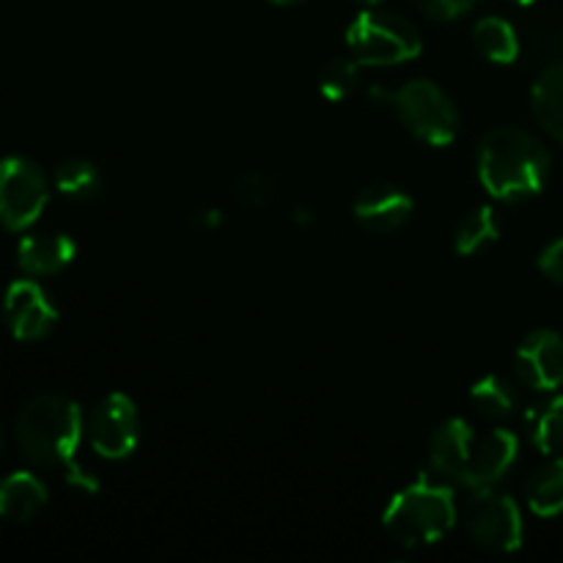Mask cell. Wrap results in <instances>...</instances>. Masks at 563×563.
Masks as SVG:
<instances>
[{"label":"cell","instance_id":"6da1fadb","mask_svg":"<svg viewBox=\"0 0 563 563\" xmlns=\"http://www.w3.org/2000/svg\"><path fill=\"white\" fill-rule=\"evenodd\" d=\"M550 176V154L539 137L520 126H495L478 146V179L506 203L537 196Z\"/></svg>","mask_w":563,"mask_h":563},{"label":"cell","instance_id":"7a4b0ae2","mask_svg":"<svg viewBox=\"0 0 563 563\" xmlns=\"http://www.w3.org/2000/svg\"><path fill=\"white\" fill-rule=\"evenodd\" d=\"M16 449L36 467L75 465L82 440V412L77 401L60 394L33 396L14 423Z\"/></svg>","mask_w":563,"mask_h":563},{"label":"cell","instance_id":"3957f363","mask_svg":"<svg viewBox=\"0 0 563 563\" xmlns=\"http://www.w3.org/2000/svg\"><path fill=\"white\" fill-rule=\"evenodd\" d=\"M454 489L421 476L416 484L394 495L383 515V528L401 548L434 544L454 528Z\"/></svg>","mask_w":563,"mask_h":563},{"label":"cell","instance_id":"277c9868","mask_svg":"<svg viewBox=\"0 0 563 563\" xmlns=\"http://www.w3.org/2000/svg\"><path fill=\"white\" fill-rule=\"evenodd\" d=\"M346 44L357 64L366 66H396L418 58L421 53V33L405 16L394 11L368 9L352 20L346 27Z\"/></svg>","mask_w":563,"mask_h":563},{"label":"cell","instance_id":"5b68a950","mask_svg":"<svg viewBox=\"0 0 563 563\" xmlns=\"http://www.w3.org/2000/svg\"><path fill=\"white\" fill-rule=\"evenodd\" d=\"M401 124L429 146H449L460 132V113L449 93L432 80H412L394 93Z\"/></svg>","mask_w":563,"mask_h":563},{"label":"cell","instance_id":"8992f818","mask_svg":"<svg viewBox=\"0 0 563 563\" xmlns=\"http://www.w3.org/2000/svg\"><path fill=\"white\" fill-rule=\"evenodd\" d=\"M47 198V176L33 159H0V225L5 231L31 229L42 218Z\"/></svg>","mask_w":563,"mask_h":563},{"label":"cell","instance_id":"52a82bcc","mask_svg":"<svg viewBox=\"0 0 563 563\" xmlns=\"http://www.w3.org/2000/svg\"><path fill=\"white\" fill-rule=\"evenodd\" d=\"M465 528L473 542L489 553H517L522 544L520 506L495 489L473 495L465 511Z\"/></svg>","mask_w":563,"mask_h":563},{"label":"cell","instance_id":"ba28073f","mask_svg":"<svg viewBox=\"0 0 563 563\" xmlns=\"http://www.w3.org/2000/svg\"><path fill=\"white\" fill-rule=\"evenodd\" d=\"M88 443L104 460H126L141 438V418L130 396L110 394L88 416Z\"/></svg>","mask_w":563,"mask_h":563},{"label":"cell","instance_id":"9c48e42d","mask_svg":"<svg viewBox=\"0 0 563 563\" xmlns=\"http://www.w3.org/2000/svg\"><path fill=\"white\" fill-rule=\"evenodd\" d=\"M3 322L16 341H42L58 324V308L53 306L47 291L27 275L5 289Z\"/></svg>","mask_w":563,"mask_h":563},{"label":"cell","instance_id":"30bf717a","mask_svg":"<svg viewBox=\"0 0 563 563\" xmlns=\"http://www.w3.org/2000/svg\"><path fill=\"white\" fill-rule=\"evenodd\" d=\"M517 449H520V443L506 429H493L484 438H473L456 482L473 493L493 489L517 462Z\"/></svg>","mask_w":563,"mask_h":563},{"label":"cell","instance_id":"8fae6325","mask_svg":"<svg viewBox=\"0 0 563 563\" xmlns=\"http://www.w3.org/2000/svg\"><path fill=\"white\" fill-rule=\"evenodd\" d=\"M517 374L533 390H555L563 385V335L555 330H537L520 344L515 355Z\"/></svg>","mask_w":563,"mask_h":563},{"label":"cell","instance_id":"7c38bea8","mask_svg":"<svg viewBox=\"0 0 563 563\" xmlns=\"http://www.w3.org/2000/svg\"><path fill=\"white\" fill-rule=\"evenodd\" d=\"M355 220L374 234H394L410 220L412 198L396 185H368L352 203Z\"/></svg>","mask_w":563,"mask_h":563},{"label":"cell","instance_id":"4fadbf2b","mask_svg":"<svg viewBox=\"0 0 563 563\" xmlns=\"http://www.w3.org/2000/svg\"><path fill=\"white\" fill-rule=\"evenodd\" d=\"M77 245L66 234L58 231H44V234L22 236L16 247V264L31 278H44V275H58L75 262Z\"/></svg>","mask_w":563,"mask_h":563},{"label":"cell","instance_id":"5bb4252c","mask_svg":"<svg viewBox=\"0 0 563 563\" xmlns=\"http://www.w3.org/2000/svg\"><path fill=\"white\" fill-rule=\"evenodd\" d=\"M473 438H476V434H473V427L467 421H462V418H451V421L440 423V427L434 429L432 440H429V471L456 482Z\"/></svg>","mask_w":563,"mask_h":563},{"label":"cell","instance_id":"9a60e30c","mask_svg":"<svg viewBox=\"0 0 563 563\" xmlns=\"http://www.w3.org/2000/svg\"><path fill=\"white\" fill-rule=\"evenodd\" d=\"M47 506V487L33 473H11L0 482V520L31 522Z\"/></svg>","mask_w":563,"mask_h":563},{"label":"cell","instance_id":"2e32d148","mask_svg":"<svg viewBox=\"0 0 563 563\" xmlns=\"http://www.w3.org/2000/svg\"><path fill=\"white\" fill-rule=\"evenodd\" d=\"M531 108L539 126H542L550 137L563 143V60L548 66V69L537 77L531 91Z\"/></svg>","mask_w":563,"mask_h":563},{"label":"cell","instance_id":"e0dca14e","mask_svg":"<svg viewBox=\"0 0 563 563\" xmlns=\"http://www.w3.org/2000/svg\"><path fill=\"white\" fill-rule=\"evenodd\" d=\"M526 500L533 515H563V460H550L531 473L526 484Z\"/></svg>","mask_w":563,"mask_h":563},{"label":"cell","instance_id":"ac0fdd59","mask_svg":"<svg viewBox=\"0 0 563 563\" xmlns=\"http://www.w3.org/2000/svg\"><path fill=\"white\" fill-rule=\"evenodd\" d=\"M53 185L60 196L71 198V201H93L102 192V170L91 163V159L71 157L55 168Z\"/></svg>","mask_w":563,"mask_h":563},{"label":"cell","instance_id":"d6986e66","mask_svg":"<svg viewBox=\"0 0 563 563\" xmlns=\"http://www.w3.org/2000/svg\"><path fill=\"white\" fill-rule=\"evenodd\" d=\"M473 42H476L478 53L489 58L493 64H515L520 55V38L517 31L500 16H484L473 27Z\"/></svg>","mask_w":563,"mask_h":563},{"label":"cell","instance_id":"ffe728a7","mask_svg":"<svg viewBox=\"0 0 563 563\" xmlns=\"http://www.w3.org/2000/svg\"><path fill=\"white\" fill-rule=\"evenodd\" d=\"M498 240V214L489 207H478L460 220L454 231V251L460 256H473Z\"/></svg>","mask_w":563,"mask_h":563},{"label":"cell","instance_id":"44dd1931","mask_svg":"<svg viewBox=\"0 0 563 563\" xmlns=\"http://www.w3.org/2000/svg\"><path fill=\"white\" fill-rule=\"evenodd\" d=\"M471 405L476 407L484 418L498 421V418H509L511 412L517 410V394L504 377L489 374V377H484L482 383L473 385Z\"/></svg>","mask_w":563,"mask_h":563},{"label":"cell","instance_id":"7402d4cb","mask_svg":"<svg viewBox=\"0 0 563 563\" xmlns=\"http://www.w3.org/2000/svg\"><path fill=\"white\" fill-rule=\"evenodd\" d=\"M357 80H361V66L355 58H335L324 66L322 77H319V91L330 102H341L355 91Z\"/></svg>","mask_w":563,"mask_h":563},{"label":"cell","instance_id":"603a6c76","mask_svg":"<svg viewBox=\"0 0 563 563\" xmlns=\"http://www.w3.org/2000/svg\"><path fill=\"white\" fill-rule=\"evenodd\" d=\"M533 443L542 454H563V396H555L533 421Z\"/></svg>","mask_w":563,"mask_h":563},{"label":"cell","instance_id":"cb8c5ba5","mask_svg":"<svg viewBox=\"0 0 563 563\" xmlns=\"http://www.w3.org/2000/svg\"><path fill=\"white\" fill-rule=\"evenodd\" d=\"M234 196L240 198L245 207L264 209L269 207V201H273V185H269V179L264 174L251 170V174L240 176V181H236L234 187Z\"/></svg>","mask_w":563,"mask_h":563},{"label":"cell","instance_id":"d4e9b609","mask_svg":"<svg viewBox=\"0 0 563 563\" xmlns=\"http://www.w3.org/2000/svg\"><path fill=\"white\" fill-rule=\"evenodd\" d=\"M418 9L432 20H456V16L467 14L476 0H416Z\"/></svg>","mask_w":563,"mask_h":563},{"label":"cell","instance_id":"484cf974","mask_svg":"<svg viewBox=\"0 0 563 563\" xmlns=\"http://www.w3.org/2000/svg\"><path fill=\"white\" fill-rule=\"evenodd\" d=\"M539 269L548 275L553 284H563V240L550 242L539 256Z\"/></svg>","mask_w":563,"mask_h":563},{"label":"cell","instance_id":"4316f807","mask_svg":"<svg viewBox=\"0 0 563 563\" xmlns=\"http://www.w3.org/2000/svg\"><path fill=\"white\" fill-rule=\"evenodd\" d=\"M66 482H69V487L80 489V493H97V489H99L97 476H93V473H88V471H82L77 462H75V465L66 467Z\"/></svg>","mask_w":563,"mask_h":563},{"label":"cell","instance_id":"83f0119b","mask_svg":"<svg viewBox=\"0 0 563 563\" xmlns=\"http://www.w3.org/2000/svg\"><path fill=\"white\" fill-rule=\"evenodd\" d=\"M196 223L201 225V229H212V225L220 223V212L218 209H201V212L196 214Z\"/></svg>","mask_w":563,"mask_h":563},{"label":"cell","instance_id":"f1b7e54d","mask_svg":"<svg viewBox=\"0 0 563 563\" xmlns=\"http://www.w3.org/2000/svg\"><path fill=\"white\" fill-rule=\"evenodd\" d=\"M273 3H278V5H297V3H302V0H273Z\"/></svg>","mask_w":563,"mask_h":563},{"label":"cell","instance_id":"f546056e","mask_svg":"<svg viewBox=\"0 0 563 563\" xmlns=\"http://www.w3.org/2000/svg\"><path fill=\"white\" fill-rule=\"evenodd\" d=\"M0 451H3V421H0Z\"/></svg>","mask_w":563,"mask_h":563},{"label":"cell","instance_id":"4dcf8cb0","mask_svg":"<svg viewBox=\"0 0 563 563\" xmlns=\"http://www.w3.org/2000/svg\"><path fill=\"white\" fill-rule=\"evenodd\" d=\"M515 3H520V5H531L533 0H515Z\"/></svg>","mask_w":563,"mask_h":563},{"label":"cell","instance_id":"1f68e13d","mask_svg":"<svg viewBox=\"0 0 563 563\" xmlns=\"http://www.w3.org/2000/svg\"><path fill=\"white\" fill-rule=\"evenodd\" d=\"M361 3H368V5H374V3H383V0H361Z\"/></svg>","mask_w":563,"mask_h":563}]
</instances>
